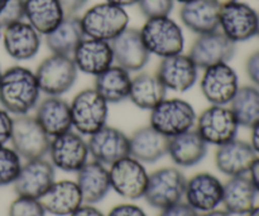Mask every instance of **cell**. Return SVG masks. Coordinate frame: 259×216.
<instances>
[{"label":"cell","mask_w":259,"mask_h":216,"mask_svg":"<svg viewBox=\"0 0 259 216\" xmlns=\"http://www.w3.org/2000/svg\"><path fill=\"white\" fill-rule=\"evenodd\" d=\"M35 73L24 66H12L0 75V105L12 115L29 114L39 103Z\"/></svg>","instance_id":"1"},{"label":"cell","mask_w":259,"mask_h":216,"mask_svg":"<svg viewBox=\"0 0 259 216\" xmlns=\"http://www.w3.org/2000/svg\"><path fill=\"white\" fill-rule=\"evenodd\" d=\"M85 37L110 42L128 28L129 17L124 8L110 3H99L80 17Z\"/></svg>","instance_id":"2"},{"label":"cell","mask_w":259,"mask_h":216,"mask_svg":"<svg viewBox=\"0 0 259 216\" xmlns=\"http://www.w3.org/2000/svg\"><path fill=\"white\" fill-rule=\"evenodd\" d=\"M196 118L194 106L189 101L166 98L151 110L149 125L167 138H172L194 128Z\"/></svg>","instance_id":"3"},{"label":"cell","mask_w":259,"mask_h":216,"mask_svg":"<svg viewBox=\"0 0 259 216\" xmlns=\"http://www.w3.org/2000/svg\"><path fill=\"white\" fill-rule=\"evenodd\" d=\"M72 128L81 136H91L106 125L109 104L95 89H83L70 103Z\"/></svg>","instance_id":"4"},{"label":"cell","mask_w":259,"mask_h":216,"mask_svg":"<svg viewBox=\"0 0 259 216\" xmlns=\"http://www.w3.org/2000/svg\"><path fill=\"white\" fill-rule=\"evenodd\" d=\"M139 32L151 55L164 58L184 51L185 37L181 27L169 17L147 19Z\"/></svg>","instance_id":"5"},{"label":"cell","mask_w":259,"mask_h":216,"mask_svg":"<svg viewBox=\"0 0 259 216\" xmlns=\"http://www.w3.org/2000/svg\"><path fill=\"white\" fill-rule=\"evenodd\" d=\"M10 143L20 158L30 161L47 156L51 137L43 131L34 115L25 114L13 116Z\"/></svg>","instance_id":"6"},{"label":"cell","mask_w":259,"mask_h":216,"mask_svg":"<svg viewBox=\"0 0 259 216\" xmlns=\"http://www.w3.org/2000/svg\"><path fill=\"white\" fill-rule=\"evenodd\" d=\"M34 73L43 94L62 96L75 85L78 71L71 56L52 53L39 63Z\"/></svg>","instance_id":"7"},{"label":"cell","mask_w":259,"mask_h":216,"mask_svg":"<svg viewBox=\"0 0 259 216\" xmlns=\"http://www.w3.org/2000/svg\"><path fill=\"white\" fill-rule=\"evenodd\" d=\"M186 177L176 167H163L152 172L148 177L144 199L149 206L163 210L182 201Z\"/></svg>","instance_id":"8"},{"label":"cell","mask_w":259,"mask_h":216,"mask_svg":"<svg viewBox=\"0 0 259 216\" xmlns=\"http://www.w3.org/2000/svg\"><path fill=\"white\" fill-rule=\"evenodd\" d=\"M196 131L211 146H222L237 138V118L229 105H210L196 118Z\"/></svg>","instance_id":"9"},{"label":"cell","mask_w":259,"mask_h":216,"mask_svg":"<svg viewBox=\"0 0 259 216\" xmlns=\"http://www.w3.org/2000/svg\"><path fill=\"white\" fill-rule=\"evenodd\" d=\"M109 177L111 190L119 196L138 200L144 196L149 175L142 162L132 156H126L110 164Z\"/></svg>","instance_id":"10"},{"label":"cell","mask_w":259,"mask_h":216,"mask_svg":"<svg viewBox=\"0 0 259 216\" xmlns=\"http://www.w3.org/2000/svg\"><path fill=\"white\" fill-rule=\"evenodd\" d=\"M219 30L235 45L257 35L258 12L247 3H229L220 8Z\"/></svg>","instance_id":"11"},{"label":"cell","mask_w":259,"mask_h":216,"mask_svg":"<svg viewBox=\"0 0 259 216\" xmlns=\"http://www.w3.org/2000/svg\"><path fill=\"white\" fill-rule=\"evenodd\" d=\"M48 156L55 168L72 174L77 172L89 161L90 154L88 142L80 133L71 129L51 138Z\"/></svg>","instance_id":"12"},{"label":"cell","mask_w":259,"mask_h":216,"mask_svg":"<svg viewBox=\"0 0 259 216\" xmlns=\"http://www.w3.org/2000/svg\"><path fill=\"white\" fill-rule=\"evenodd\" d=\"M239 88L237 71L228 62L205 68L200 78L202 95L211 105H229Z\"/></svg>","instance_id":"13"},{"label":"cell","mask_w":259,"mask_h":216,"mask_svg":"<svg viewBox=\"0 0 259 216\" xmlns=\"http://www.w3.org/2000/svg\"><path fill=\"white\" fill-rule=\"evenodd\" d=\"M235 43L220 30L197 35L190 48L189 56L199 70H205L218 63H227L234 57Z\"/></svg>","instance_id":"14"},{"label":"cell","mask_w":259,"mask_h":216,"mask_svg":"<svg viewBox=\"0 0 259 216\" xmlns=\"http://www.w3.org/2000/svg\"><path fill=\"white\" fill-rule=\"evenodd\" d=\"M89 154L94 161L110 166L114 162L131 156L129 137L120 129L106 124L98 132L89 136Z\"/></svg>","instance_id":"15"},{"label":"cell","mask_w":259,"mask_h":216,"mask_svg":"<svg viewBox=\"0 0 259 216\" xmlns=\"http://www.w3.org/2000/svg\"><path fill=\"white\" fill-rule=\"evenodd\" d=\"M55 167L45 158L27 161L13 184L18 196L39 200L55 182Z\"/></svg>","instance_id":"16"},{"label":"cell","mask_w":259,"mask_h":216,"mask_svg":"<svg viewBox=\"0 0 259 216\" xmlns=\"http://www.w3.org/2000/svg\"><path fill=\"white\" fill-rule=\"evenodd\" d=\"M223 186L219 179L209 172H200L186 180L185 200L197 212L218 209L223 200Z\"/></svg>","instance_id":"17"},{"label":"cell","mask_w":259,"mask_h":216,"mask_svg":"<svg viewBox=\"0 0 259 216\" xmlns=\"http://www.w3.org/2000/svg\"><path fill=\"white\" fill-rule=\"evenodd\" d=\"M114 62L129 72H138L148 63L151 53L147 50L139 29L125 28L110 40Z\"/></svg>","instance_id":"18"},{"label":"cell","mask_w":259,"mask_h":216,"mask_svg":"<svg viewBox=\"0 0 259 216\" xmlns=\"http://www.w3.org/2000/svg\"><path fill=\"white\" fill-rule=\"evenodd\" d=\"M156 75L162 81L167 91L185 93L196 83L199 78V67L195 65L189 55L177 53L162 58Z\"/></svg>","instance_id":"19"},{"label":"cell","mask_w":259,"mask_h":216,"mask_svg":"<svg viewBox=\"0 0 259 216\" xmlns=\"http://www.w3.org/2000/svg\"><path fill=\"white\" fill-rule=\"evenodd\" d=\"M2 37L5 52L15 61L32 60L42 43L39 33L24 20L3 28Z\"/></svg>","instance_id":"20"},{"label":"cell","mask_w":259,"mask_h":216,"mask_svg":"<svg viewBox=\"0 0 259 216\" xmlns=\"http://www.w3.org/2000/svg\"><path fill=\"white\" fill-rule=\"evenodd\" d=\"M71 57L77 71L94 77L108 70L114 62L110 42L89 37L81 40Z\"/></svg>","instance_id":"21"},{"label":"cell","mask_w":259,"mask_h":216,"mask_svg":"<svg viewBox=\"0 0 259 216\" xmlns=\"http://www.w3.org/2000/svg\"><path fill=\"white\" fill-rule=\"evenodd\" d=\"M257 157L250 143L235 138L218 147L215 152V164L225 176H242L249 172Z\"/></svg>","instance_id":"22"},{"label":"cell","mask_w":259,"mask_h":216,"mask_svg":"<svg viewBox=\"0 0 259 216\" xmlns=\"http://www.w3.org/2000/svg\"><path fill=\"white\" fill-rule=\"evenodd\" d=\"M220 8L215 0H191L181 5L180 19L195 34H206L219 30Z\"/></svg>","instance_id":"23"},{"label":"cell","mask_w":259,"mask_h":216,"mask_svg":"<svg viewBox=\"0 0 259 216\" xmlns=\"http://www.w3.org/2000/svg\"><path fill=\"white\" fill-rule=\"evenodd\" d=\"M34 116L51 138L72 129L70 103L61 96H47L40 100L35 106Z\"/></svg>","instance_id":"24"},{"label":"cell","mask_w":259,"mask_h":216,"mask_svg":"<svg viewBox=\"0 0 259 216\" xmlns=\"http://www.w3.org/2000/svg\"><path fill=\"white\" fill-rule=\"evenodd\" d=\"M46 212L53 216H70L83 204L82 195L75 181H55L39 199Z\"/></svg>","instance_id":"25"},{"label":"cell","mask_w":259,"mask_h":216,"mask_svg":"<svg viewBox=\"0 0 259 216\" xmlns=\"http://www.w3.org/2000/svg\"><path fill=\"white\" fill-rule=\"evenodd\" d=\"M77 184L82 195L83 204L95 205L108 196L111 190L109 169L96 161L86 162L77 172Z\"/></svg>","instance_id":"26"},{"label":"cell","mask_w":259,"mask_h":216,"mask_svg":"<svg viewBox=\"0 0 259 216\" xmlns=\"http://www.w3.org/2000/svg\"><path fill=\"white\" fill-rule=\"evenodd\" d=\"M209 144L201 138L196 129H190L184 133L169 138L167 154L176 166L194 167L205 158Z\"/></svg>","instance_id":"27"},{"label":"cell","mask_w":259,"mask_h":216,"mask_svg":"<svg viewBox=\"0 0 259 216\" xmlns=\"http://www.w3.org/2000/svg\"><path fill=\"white\" fill-rule=\"evenodd\" d=\"M168 141L166 136L157 132L151 125L142 126L129 137L131 156L142 163H156L167 154Z\"/></svg>","instance_id":"28"},{"label":"cell","mask_w":259,"mask_h":216,"mask_svg":"<svg viewBox=\"0 0 259 216\" xmlns=\"http://www.w3.org/2000/svg\"><path fill=\"white\" fill-rule=\"evenodd\" d=\"M257 195V190L247 175L230 177L223 186L222 204L230 215H247L255 206Z\"/></svg>","instance_id":"29"},{"label":"cell","mask_w":259,"mask_h":216,"mask_svg":"<svg viewBox=\"0 0 259 216\" xmlns=\"http://www.w3.org/2000/svg\"><path fill=\"white\" fill-rule=\"evenodd\" d=\"M85 38L80 17L65 15L62 22L48 34H46V45L55 55L72 56L81 40Z\"/></svg>","instance_id":"30"},{"label":"cell","mask_w":259,"mask_h":216,"mask_svg":"<svg viewBox=\"0 0 259 216\" xmlns=\"http://www.w3.org/2000/svg\"><path fill=\"white\" fill-rule=\"evenodd\" d=\"M24 13L27 22L40 35L52 32L66 15L58 0H24Z\"/></svg>","instance_id":"31"},{"label":"cell","mask_w":259,"mask_h":216,"mask_svg":"<svg viewBox=\"0 0 259 216\" xmlns=\"http://www.w3.org/2000/svg\"><path fill=\"white\" fill-rule=\"evenodd\" d=\"M132 76L129 71L113 65L95 76V89L108 104H118L129 98Z\"/></svg>","instance_id":"32"},{"label":"cell","mask_w":259,"mask_h":216,"mask_svg":"<svg viewBox=\"0 0 259 216\" xmlns=\"http://www.w3.org/2000/svg\"><path fill=\"white\" fill-rule=\"evenodd\" d=\"M167 89L154 73L142 72L132 77L129 100L142 110L151 111L154 106L158 105L166 99Z\"/></svg>","instance_id":"33"},{"label":"cell","mask_w":259,"mask_h":216,"mask_svg":"<svg viewBox=\"0 0 259 216\" xmlns=\"http://www.w3.org/2000/svg\"><path fill=\"white\" fill-rule=\"evenodd\" d=\"M229 106L239 126L252 128L259 121V89L254 85L240 86Z\"/></svg>","instance_id":"34"},{"label":"cell","mask_w":259,"mask_h":216,"mask_svg":"<svg viewBox=\"0 0 259 216\" xmlns=\"http://www.w3.org/2000/svg\"><path fill=\"white\" fill-rule=\"evenodd\" d=\"M22 166V158L14 149L0 147V187L14 184Z\"/></svg>","instance_id":"35"},{"label":"cell","mask_w":259,"mask_h":216,"mask_svg":"<svg viewBox=\"0 0 259 216\" xmlns=\"http://www.w3.org/2000/svg\"><path fill=\"white\" fill-rule=\"evenodd\" d=\"M45 207L38 199L18 196L13 200L8 210V216H46Z\"/></svg>","instance_id":"36"},{"label":"cell","mask_w":259,"mask_h":216,"mask_svg":"<svg viewBox=\"0 0 259 216\" xmlns=\"http://www.w3.org/2000/svg\"><path fill=\"white\" fill-rule=\"evenodd\" d=\"M142 14L147 18L169 17L174 9L175 0H138L137 3Z\"/></svg>","instance_id":"37"},{"label":"cell","mask_w":259,"mask_h":216,"mask_svg":"<svg viewBox=\"0 0 259 216\" xmlns=\"http://www.w3.org/2000/svg\"><path fill=\"white\" fill-rule=\"evenodd\" d=\"M24 18V0H8L0 12V27L5 28Z\"/></svg>","instance_id":"38"},{"label":"cell","mask_w":259,"mask_h":216,"mask_svg":"<svg viewBox=\"0 0 259 216\" xmlns=\"http://www.w3.org/2000/svg\"><path fill=\"white\" fill-rule=\"evenodd\" d=\"M13 128V116L5 109L0 108V147L7 146L10 142Z\"/></svg>","instance_id":"39"},{"label":"cell","mask_w":259,"mask_h":216,"mask_svg":"<svg viewBox=\"0 0 259 216\" xmlns=\"http://www.w3.org/2000/svg\"><path fill=\"white\" fill-rule=\"evenodd\" d=\"M245 72L250 82L259 89V50L248 56L245 61Z\"/></svg>","instance_id":"40"},{"label":"cell","mask_w":259,"mask_h":216,"mask_svg":"<svg viewBox=\"0 0 259 216\" xmlns=\"http://www.w3.org/2000/svg\"><path fill=\"white\" fill-rule=\"evenodd\" d=\"M158 216H199V212L192 209L186 202L180 201L161 210V214Z\"/></svg>","instance_id":"41"},{"label":"cell","mask_w":259,"mask_h":216,"mask_svg":"<svg viewBox=\"0 0 259 216\" xmlns=\"http://www.w3.org/2000/svg\"><path fill=\"white\" fill-rule=\"evenodd\" d=\"M106 216H147L142 207L134 204H119L114 206Z\"/></svg>","instance_id":"42"},{"label":"cell","mask_w":259,"mask_h":216,"mask_svg":"<svg viewBox=\"0 0 259 216\" xmlns=\"http://www.w3.org/2000/svg\"><path fill=\"white\" fill-rule=\"evenodd\" d=\"M58 2L65 10L66 15H76L88 4L89 0H58Z\"/></svg>","instance_id":"43"},{"label":"cell","mask_w":259,"mask_h":216,"mask_svg":"<svg viewBox=\"0 0 259 216\" xmlns=\"http://www.w3.org/2000/svg\"><path fill=\"white\" fill-rule=\"evenodd\" d=\"M70 216H106L99 209H96L94 205L90 204H82L77 210L72 212Z\"/></svg>","instance_id":"44"},{"label":"cell","mask_w":259,"mask_h":216,"mask_svg":"<svg viewBox=\"0 0 259 216\" xmlns=\"http://www.w3.org/2000/svg\"><path fill=\"white\" fill-rule=\"evenodd\" d=\"M249 179L252 181L253 186L257 190V194H259V156L255 158V161L253 162L252 167L249 169Z\"/></svg>","instance_id":"45"},{"label":"cell","mask_w":259,"mask_h":216,"mask_svg":"<svg viewBox=\"0 0 259 216\" xmlns=\"http://www.w3.org/2000/svg\"><path fill=\"white\" fill-rule=\"evenodd\" d=\"M250 129H252V133H250V146L254 149L257 156H259V121Z\"/></svg>","instance_id":"46"},{"label":"cell","mask_w":259,"mask_h":216,"mask_svg":"<svg viewBox=\"0 0 259 216\" xmlns=\"http://www.w3.org/2000/svg\"><path fill=\"white\" fill-rule=\"evenodd\" d=\"M106 3H110V4L116 5V7H120L125 9L126 7H132V5H136L138 3V0H105Z\"/></svg>","instance_id":"47"},{"label":"cell","mask_w":259,"mask_h":216,"mask_svg":"<svg viewBox=\"0 0 259 216\" xmlns=\"http://www.w3.org/2000/svg\"><path fill=\"white\" fill-rule=\"evenodd\" d=\"M199 216H233V215H230L229 212L225 211V210L215 209V210H211V211L202 212V214L199 215Z\"/></svg>","instance_id":"48"},{"label":"cell","mask_w":259,"mask_h":216,"mask_svg":"<svg viewBox=\"0 0 259 216\" xmlns=\"http://www.w3.org/2000/svg\"><path fill=\"white\" fill-rule=\"evenodd\" d=\"M245 216H259V205H255Z\"/></svg>","instance_id":"49"},{"label":"cell","mask_w":259,"mask_h":216,"mask_svg":"<svg viewBox=\"0 0 259 216\" xmlns=\"http://www.w3.org/2000/svg\"><path fill=\"white\" fill-rule=\"evenodd\" d=\"M215 2H217L220 7H223V5L229 4V3H233V2H237V0H215Z\"/></svg>","instance_id":"50"},{"label":"cell","mask_w":259,"mask_h":216,"mask_svg":"<svg viewBox=\"0 0 259 216\" xmlns=\"http://www.w3.org/2000/svg\"><path fill=\"white\" fill-rule=\"evenodd\" d=\"M8 0H0V12H2V9L4 8V5L7 4Z\"/></svg>","instance_id":"51"},{"label":"cell","mask_w":259,"mask_h":216,"mask_svg":"<svg viewBox=\"0 0 259 216\" xmlns=\"http://www.w3.org/2000/svg\"><path fill=\"white\" fill-rule=\"evenodd\" d=\"M175 2H179V3H181V4H184V3L191 2V0H175Z\"/></svg>","instance_id":"52"},{"label":"cell","mask_w":259,"mask_h":216,"mask_svg":"<svg viewBox=\"0 0 259 216\" xmlns=\"http://www.w3.org/2000/svg\"><path fill=\"white\" fill-rule=\"evenodd\" d=\"M257 35L259 37V13H258V32H257Z\"/></svg>","instance_id":"53"},{"label":"cell","mask_w":259,"mask_h":216,"mask_svg":"<svg viewBox=\"0 0 259 216\" xmlns=\"http://www.w3.org/2000/svg\"><path fill=\"white\" fill-rule=\"evenodd\" d=\"M2 29H3V28L0 27V38H2Z\"/></svg>","instance_id":"54"},{"label":"cell","mask_w":259,"mask_h":216,"mask_svg":"<svg viewBox=\"0 0 259 216\" xmlns=\"http://www.w3.org/2000/svg\"><path fill=\"white\" fill-rule=\"evenodd\" d=\"M0 75H2V70H0Z\"/></svg>","instance_id":"55"}]
</instances>
